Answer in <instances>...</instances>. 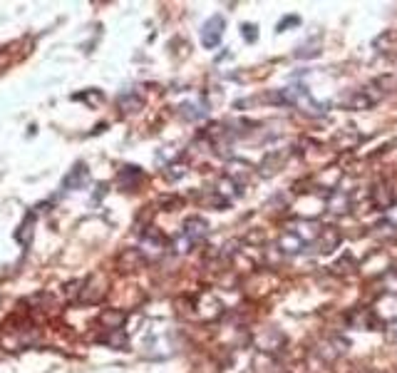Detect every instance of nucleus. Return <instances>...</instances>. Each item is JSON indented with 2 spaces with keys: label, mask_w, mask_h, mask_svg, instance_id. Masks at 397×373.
I'll use <instances>...</instances> for the list:
<instances>
[{
  "label": "nucleus",
  "mask_w": 397,
  "mask_h": 373,
  "mask_svg": "<svg viewBox=\"0 0 397 373\" xmlns=\"http://www.w3.org/2000/svg\"><path fill=\"white\" fill-rule=\"evenodd\" d=\"M224 30H226V21L221 16H211L209 21L201 25V45L204 47H216L221 42V38H224Z\"/></svg>",
  "instance_id": "1"
},
{
  "label": "nucleus",
  "mask_w": 397,
  "mask_h": 373,
  "mask_svg": "<svg viewBox=\"0 0 397 373\" xmlns=\"http://www.w3.org/2000/svg\"><path fill=\"white\" fill-rule=\"evenodd\" d=\"M372 87H357V90H350L348 98H343V105L348 110H367L382 98V95H372Z\"/></svg>",
  "instance_id": "2"
},
{
  "label": "nucleus",
  "mask_w": 397,
  "mask_h": 373,
  "mask_svg": "<svg viewBox=\"0 0 397 373\" xmlns=\"http://www.w3.org/2000/svg\"><path fill=\"white\" fill-rule=\"evenodd\" d=\"M340 239H343L340 229L328 224V226H321V234H318V239L313 241V244H316L318 251H323V254H331V251H336L338 246H340Z\"/></svg>",
  "instance_id": "3"
},
{
  "label": "nucleus",
  "mask_w": 397,
  "mask_h": 373,
  "mask_svg": "<svg viewBox=\"0 0 397 373\" xmlns=\"http://www.w3.org/2000/svg\"><path fill=\"white\" fill-rule=\"evenodd\" d=\"M348 323H350L352 328H370V331H380V328H385L372 309H357V311H352L350 316H348Z\"/></svg>",
  "instance_id": "4"
},
{
  "label": "nucleus",
  "mask_w": 397,
  "mask_h": 373,
  "mask_svg": "<svg viewBox=\"0 0 397 373\" xmlns=\"http://www.w3.org/2000/svg\"><path fill=\"white\" fill-rule=\"evenodd\" d=\"M370 202H372V207H377V210H390L392 202H395V192L390 190V184L387 182H377L370 190Z\"/></svg>",
  "instance_id": "5"
},
{
  "label": "nucleus",
  "mask_w": 397,
  "mask_h": 373,
  "mask_svg": "<svg viewBox=\"0 0 397 373\" xmlns=\"http://www.w3.org/2000/svg\"><path fill=\"white\" fill-rule=\"evenodd\" d=\"M206 231H209V224H206L201 217H189L186 222H184V236H186L189 241H201L206 236Z\"/></svg>",
  "instance_id": "6"
},
{
  "label": "nucleus",
  "mask_w": 397,
  "mask_h": 373,
  "mask_svg": "<svg viewBox=\"0 0 397 373\" xmlns=\"http://www.w3.org/2000/svg\"><path fill=\"white\" fill-rule=\"evenodd\" d=\"M87 179H90V172H87V167L80 162V164H75V167H72V172L65 177L62 187H65V190H80V187H85V184H87Z\"/></svg>",
  "instance_id": "7"
},
{
  "label": "nucleus",
  "mask_w": 397,
  "mask_h": 373,
  "mask_svg": "<svg viewBox=\"0 0 397 373\" xmlns=\"http://www.w3.org/2000/svg\"><path fill=\"white\" fill-rule=\"evenodd\" d=\"M285 157H288V154H285L283 149H275V152H268V154L263 157V162H261V174H266V177L275 174L280 167H283Z\"/></svg>",
  "instance_id": "8"
},
{
  "label": "nucleus",
  "mask_w": 397,
  "mask_h": 373,
  "mask_svg": "<svg viewBox=\"0 0 397 373\" xmlns=\"http://www.w3.org/2000/svg\"><path fill=\"white\" fill-rule=\"evenodd\" d=\"M293 234L301 236L306 244H313V241L318 239V234H321V224H318V222H313V219L298 222V224H295V229H293Z\"/></svg>",
  "instance_id": "9"
},
{
  "label": "nucleus",
  "mask_w": 397,
  "mask_h": 373,
  "mask_svg": "<svg viewBox=\"0 0 397 373\" xmlns=\"http://www.w3.org/2000/svg\"><path fill=\"white\" fill-rule=\"evenodd\" d=\"M326 207L333 212V214H345L348 210H350V195H345V192H331V197H328Z\"/></svg>",
  "instance_id": "10"
},
{
  "label": "nucleus",
  "mask_w": 397,
  "mask_h": 373,
  "mask_svg": "<svg viewBox=\"0 0 397 373\" xmlns=\"http://www.w3.org/2000/svg\"><path fill=\"white\" fill-rule=\"evenodd\" d=\"M278 246L283 254H298V251L306 246V241H303L301 236H295L293 231H285V234L278 239Z\"/></svg>",
  "instance_id": "11"
},
{
  "label": "nucleus",
  "mask_w": 397,
  "mask_h": 373,
  "mask_svg": "<svg viewBox=\"0 0 397 373\" xmlns=\"http://www.w3.org/2000/svg\"><path fill=\"white\" fill-rule=\"evenodd\" d=\"M375 45L382 47L385 52L397 50V30H385L380 38H375Z\"/></svg>",
  "instance_id": "12"
},
{
  "label": "nucleus",
  "mask_w": 397,
  "mask_h": 373,
  "mask_svg": "<svg viewBox=\"0 0 397 373\" xmlns=\"http://www.w3.org/2000/svg\"><path fill=\"white\" fill-rule=\"evenodd\" d=\"M119 108L127 110V113H134V110L142 108V100H139L137 95H122V98H119Z\"/></svg>",
  "instance_id": "13"
},
{
  "label": "nucleus",
  "mask_w": 397,
  "mask_h": 373,
  "mask_svg": "<svg viewBox=\"0 0 397 373\" xmlns=\"http://www.w3.org/2000/svg\"><path fill=\"white\" fill-rule=\"evenodd\" d=\"M355 269H357V264L350 259V256H345V259H340V261L333 264V271H336V274H352Z\"/></svg>",
  "instance_id": "14"
},
{
  "label": "nucleus",
  "mask_w": 397,
  "mask_h": 373,
  "mask_svg": "<svg viewBox=\"0 0 397 373\" xmlns=\"http://www.w3.org/2000/svg\"><path fill=\"white\" fill-rule=\"evenodd\" d=\"M241 38H246V42H254L256 38H259L254 23H246V25H241Z\"/></svg>",
  "instance_id": "15"
},
{
  "label": "nucleus",
  "mask_w": 397,
  "mask_h": 373,
  "mask_svg": "<svg viewBox=\"0 0 397 373\" xmlns=\"http://www.w3.org/2000/svg\"><path fill=\"white\" fill-rule=\"evenodd\" d=\"M316 55H318V50L313 45L298 47V50H295V57H316Z\"/></svg>",
  "instance_id": "16"
},
{
  "label": "nucleus",
  "mask_w": 397,
  "mask_h": 373,
  "mask_svg": "<svg viewBox=\"0 0 397 373\" xmlns=\"http://www.w3.org/2000/svg\"><path fill=\"white\" fill-rule=\"evenodd\" d=\"M385 336H387V341L397 343V321H392L390 326L385 328Z\"/></svg>",
  "instance_id": "17"
},
{
  "label": "nucleus",
  "mask_w": 397,
  "mask_h": 373,
  "mask_svg": "<svg viewBox=\"0 0 397 373\" xmlns=\"http://www.w3.org/2000/svg\"><path fill=\"white\" fill-rule=\"evenodd\" d=\"M288 25H298V18L293 16V18H285V21H280V23H278V30L283 33V30H285V28H288Z\"/></svg>",
  "instance_id": "18"
},
{
  "label": "nucleus",
  "mask_w": 397,
  "mask_h": 373,
  "mask_svg": "<svg viewBox=\"0 0 397 373\" xmlns=\"http://www.w3.org/2000/svg\"><path fill=\"white\" fill-rule=\"evenodd\" d=\"M385 219L390 222V224L397 226V207H390V210H387V217H385Z\"/></svg>",
  "instance_id": "19"
}]
</instances>
